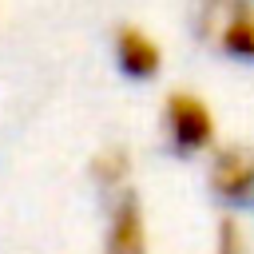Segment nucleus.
I'll return each instance as SVG.
<instances>
[{"instance_id": "f257e3e1", "label": "nucleus", "mask_w": 254, "mask_h": 254, "mask_svg": "<svg viewBox=\"0 0 254 254\" xmlns=\"http://www.w3.org/2000/svg\"><path fill=\"white\" fill-rule=\"evenodd\" d=\"M163 131L175 155H202L214 147V111L194 91H171L163 99Z\"/></svg>"}, {"instance_id": "f03ea898", "label": "nucleus", "mask_w": 254, "mask_h": 254, "mask_svg": "<svg viewBox=\"0 0 254 254\" xmlns=\"http://www.w3.org/2000/svg\"><path fill=\"white\" fill-rule=\"evenodd\" d=\"M103 238H99V250L95 254H147V218H143V198L139 190L127 183V187H115V190H103Z\"/></svg>"}, {"instance_id": "7ed1b4c3", "label": "nucleus", "mask_w": 254, "mask_h": 254, "mask_svg": "<svg viewBox=\"0 0 254 254\" xmlns=\"http://www.w3.org/2000/svg\"><path fill=\"white\" fill-rule=\"evenodd\" d=\"M206 179H210V190L226 206L254 210V147H246V143L218 147Z\"/></svg>"}, {"instance_id": "20e7f679", "label": "nucleus", "mask_w": 254, "mask_h": 254, "mask_svg": "<svg viewBox=\"0 0 254 254\" xmlns=\"http://www.w3.org/2000/svg\"><path fill=\"white\" fill-rule=\"evenodd\" d=\"M202 36L214 40L226 56L254 64V8L246 0H210V16H202Z\"/></svg>"}, {"instance_id": "39448f33", "label": "nucleus", "mask_w": 254, "mask_h": 254, "mask_svg": "<svg viewBox=\"0 0 254 254\" xmlns=\"http://www.w3.org/2000/svg\"><path fill=\"white\" fill-rule=\"evenodd\" d=\"M115 64H119V71L127 79H151L163 67V48L147 28L123 24L115 32Z\"/></svg>"}, {"instance_id": "423d86ee", "label": "nucleus", "mask_w": 254, "mask_h": 254, "mask_svg": "<svg viewBox=\"0 0 254 254\" xmlns=\"http://www.w3.org/2000/svg\"><path fill=\"white\" fill-rule=\"evenodd\" d=\"M214 254H250L246 246V234L234 218H222L218 222V238H214Z\"/></svg>"}]
</instances>
